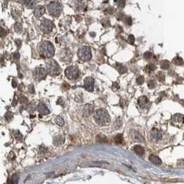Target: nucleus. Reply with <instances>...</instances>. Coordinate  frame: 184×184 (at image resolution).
<instances>
[{
  "label": "nucleus",
  "instance_id": "11",
  "mask_svg": "<svg viewBox=\"0 0 184 184\" xmlns=\"http://www.w3.org/2000/svg\"><path fill=\"white\" fill-rule=\"evenodd\" d=\"M37 110L39 112V114H41L42 115H48L49 113H50V111L49 110L48 108L43 103H39L37 107Z\"/></svg>",
  "mask_w": 184,
  "mask_h": 184
},
{
  "label": "nucleus",
  "instance_id": "1",
  "mask_svg": "<svg viewBox=\"0 0 184 184\" xmlns=\"http://www.w3.org/2000/svg\"><path fill=\"white\" fill-rule=\"evenodd\" d=\"M94 119L97 123L100 126L106 125L110 121V116L106 110L100 108L94 113Z\"/></svg>",
  "mask_w": 184,
  "mask_h": 184
},
{
  "label": "nucleus",
  "instance_id": "37",
  "mask_svg": "<svg viewBox=\"0 0 184 184\" xmlns=\"http://www.w3.org/2000/svg\"><path fill=\"white\" fill-rule=\"evenodd\" d=\"M39 151L40 154H45V153L48 151V148H46V147H44V146H40Z\"/></svg>",
  "mask_w": 184,
  "mask_h": 184
},
{
  "label": "nucleus",
  "instance_id": "48",
  "mask_svg": "<svg viewBox=\"0 0 184 184\" xmlns=\"http://www.w3.org/2000/svg\"><path fill=\"white\" fill-rule=\"evenodd\" d=\"M17 100L16 99V97L15 96L14 99H13V106H17Z\"/></svg>",
  "mask_w": 184,
  "mask_h": 184
},
{
  "label": "nucleus",
  "instance_id": "21",
  "mask_svg": "<svg viewBox=\"0 0 184 184\" xmlns=\"http://www.w3.org/2000/svg\"><path fill=\"white\" fill-rule=\"evenodd\" d=\"M114 141H115V143L117 144V145H119V144H121L123 141V135L122 134H118L117 135H116L114 138Z\"/></svg>",
  "mask_w": 184,
  "mask_h": 184
},
{
  "label": "nucleus",
  "instance_id": "18",
  "mask_svg": "<svg viewBox=\"0 0 184 184\" xmlns=\"http://www.w3.org/2000/svg\"><path fill=\"white\" fill-rule=\"evenodd\" d=\"M115 68H116V70L120 73V74H124L128 71V69L126 67H125L123 65H122L121 63H116L115 64Z\"/></svg>",
  "mask_w": 184,
  "mask_h": 184
},
{
  "label": "nucleus",
  "instance_id": "46",
  "mask_svg": "<svg viewBox=\"0 0 184 184\" xmlns=\"http://www.w3.org/2000/svg\"><path fill=\"white\" fill-rule=\"evenodd\" d=\"M62 87H63V88L64 90H68V89L70 88V86L68 85V83H64L63 84V86H62Z\"/></svg>",
  "mask_w": 184,
  "mask_h": 184
},
{
  "label": "nucleus",
  "instance_id": "19",
  "mask_svg": "<svg viewBox=\"0 0 184 184\" xmlns=\"http://www.w3.org/2000/svg\"><path fill=\"white\" fill-rule=\"evenodd\" d=\"M64 138L61 135H57L54 138L53 143L56 145H60L61 144H63L64 143Z\"/></svg>",
  "mask_w": 184,
  "mask_h": 184
},
{
  "label": "nucleus",
  "instance_id": "2",
  "mask_svg": "<svg viewBox=\"0 0 184 184\" xmlns=\"http://www.w3.org/2000/svg\"><path fill=\"white\" fill-rule=\"evenodd\" d=\"M40 54L43 57L50 58L52 57L55 54V48L53 44L48 41H43L39 47Z\"/></svg>",
  "mask_w": 184,
  "mask_h": 184
},
{
  "label": "nucleus",
  "instance_id": "33",
  "mask_svg": "<svg viewBox=\"0 0 184 184\" xmlns=\"http://www.w3.org/2000/svg\"><path fill=\"white\" fill-rule=\"evenodd\" d=\"M145 82V78L143 76H139L136 79V83L138 85H142Z\"/></svg>",
  "mask_w": 184,
  "mask_h": 184
},
{
  "label": "nucleus",
  "instance_id": "36",
  "mask_svg": "<svg viewBox=\"0 0 184 184\" xmlns=\"http://www.w3.org/2000/svg\"><path fill=\"white\" fill-rule=\"evenodd\" d=\"M128 42L130 44H134V42H135V37H134L132 34H130V35L128 36Z\"/></svg>",
  "mask_w": 184,
  "mask_h": 184
},
{
  "label": "nucleus",
  "instance_id": "42",
  "mask_svg": "<svg viewBox=\"0 0 184 184\" xmlns=\"http://www.w3.org/2000/svg\"><path fill=\"white\" fill-rule=\"evenodd\" d=\"M15 29L16 32H20L21 30V26L20 24H16L15 25Z\"/></svg>",
  "mask_w": 184,
  "mask_h": 184
},
{
  "label": "nucleus",
  "instance_id": "26",
  "mask_svg": "<svg viewBox=\"0 0 184 184\" xmlns=\"http://www.w3.org/2000/svg\"><path fill=\"white\" fill-rule=\"evenodd\" d=\"M26 110L28 111L29 112H33L35 110V104L33 102H30L28 105H27V108H26Z\"/></svg>",
  "mask_w": 184,
  "mask_h": 184
},
{
  "label": "nucleus",
  "instance_id": "14",
  "mask_svg": "<svg viewBox=\"0 0 184 184\" xmlns=\"http://www.w3.org/2000/svg\"><path fill=\"white\" fill-rule=\"evenodd\" d=\"M94 112V106L92 104H86L83 108V115L84 116H88L91 115Z\"/></svg>",
  "mask_w": 184,
  "mask_h": 184
},
{
  "label": "nucleus",
  "instance_id": "6",
  "mask_svg": "<svg viewBox=\"0 0 184 184\" xmlns=\"http://www.w3.org/2000/svg\"><path fill=\"white\" fill-rule=\"evenodd\" d=\"M66 77L70 80H75L79 77V70L77 66H69L65 70Z\"/></svg>",
  "mask_w": 184,
  "mask_h": 184
},
{
  "label": "nucleus",
  "instance_id": "7",
  "mask_svg": "<svg viewBox=\"0 0 184 184\" xmlns=\"http://www.w3.org/2000/svg\"><path fill=\"white\" fill-rule=\"evenodd\" d=\"M47 70L43 67H37L33 72V76L35 81H41L47 75Z\"/></svg>",
  "mask_w": 184,
  "mask_h": 184
},
{
  "label": "nucleus",
  "instance_id": "29",
  "mask_svg": "<svg viewBox=\"0 0 184 184\" xmlns=\"http://www.w3.org/2000/svg\"><path fill=\"white\" fill-rule=\"evenodd\" d=\"M13 118V114L11 112H7L5 115V120L7 122H10Z\"/></svg>",
  "mask_w": 184,
  "mask_h": 184
},
{
  "label": "nucleus",
  "instance_id": "50",
  "mask_svg": "<svg viewBox=\"0 0 184 184\" xmlns=\"http://www.w3.org/2000/svg\"><path fill=\"white\" fill-rule=\"evenodd\" d=\"M6 34V33H4V30L3 29V28H1V37H4Z\"/></svg>",
  "mask_w": 184,
  "mask_h": 184
},
{
  "label": "nucleus",
  "instance_id": "15",
  "mask_svg": "<svg viewBox=\"0 0 184 184\" xmlns=\"http://www.w3.org/2000/svg\"><path fill=\"white\" fill-rule=\"evenodd\" d=\"M137 103H138V105L139 106V107H141V108H144L145 107L148 106L149 102L145 96H142L138 99Z\"/></svg>",
  "mask_w": 184,
  "mask_h": 184
},
{
  "label": "nucleus",
  "instance_id": "16",
  "mask_svg": "<svg viewBox=\"0 0 184 184\" xmlns=\"http://www.w3.org/2000/svg\"><path fill=\"white\" fill-rule=\"evenodd\" d=\"M45 13V8L44 7L41 6H37L34 11V15L36 17H40L41 15H44V13Z\"/></svg>",
  "mask_w": 184,
  "mask_h": 184
},
{
  "label": "nucleus",
  "instance_id": "24",
  "mask_svg": "<svg viewBox=\"0 0 184 184\" xmlns=\"http://www.w3.org/2000/svg\"><path fill=\"white\" fill-rule=\"evenodd\" d=\"M172 63H174V65H176V66H181V65H183L184 64V60L182 59L181 57H175V58L172 60Z\"/></svg>",
  "mask_w": 184,
  "mask_h": 184
},
{
  "label": "nucleus",
  "instance_id": "28",
  "mask_svg": "<svg viewBox=\"0 0 184 184\" xmlns=\"http://www.w3.org/2000/svg\"><path fill=\"white\" fill-rule=\"evenodd\" d=\"M18 181H19V177L18 175L17 174H13L11 177L10 181H8V184H17L18 183Z\"/></svg>",
  "mask_w": 184,
  "mask_h": 184
},
{
  "label": "nucleus",
  "instance_id": "30",
  "mask_svg": "<svg viewBox=\"0 0 184 184\" xmlns=\"http://www.w3.org/2000/svg\"><path fill=\"white\" fill-rule=\"evenodd\" d=\"M156 77H157V79L159 82H161L164 81L165 75L164 73H162V72H158L157 74V75H156Z\"/></svg>",
  "mask_w": 184,
  "mask_h": 184
},
{
  "label": "nucleus",
  "instance_id": "45",
  "mask_svg": "<svg viewBox=\"0 0 184 184\" xmlns=\"http://www.w3.org/2000/svg\"><path fill=\"white\" fill-rule=\"evenodd\" d=\"M20 57V55L18 53H15L13 54V58L15 60H19Z\"/></svg>",
  "mask_w": 184,
  "mask_h": 184
},
{
  "label": "nucleus",
  "instance_id": "5",
  "mask_svg": "<svg viewBox=\"0 0 184 184\" xmlns=\"http://www.w3.org/2000/svg\"><path fill=\"white\" fill-rule=\"evenodd\" d=\"M61 5L58 2H52L48 6L49 14L53 17H58L61 12Z\"/></svg>",
  "mask_w": 184,
  "mask_h": 184
},
{
  "label": "nucleus",
  "instance_id": "3",
  "mask_svg": "<svg viewBox=\"0 0 184 184\" xmlns=\"http://www.w3.org/2000/svg\"><path fill=\"white\" fill-rule=\"evenodd\" d=\"M46 70L51 75H57L61 72V68L55 60L50 59L46 63Z\"/></svg>",
  "mask_w": 184,
  "mask_h": 184
},
{
  "label": "nucleus",
  "instance_id": "22",
  "mask_svg": "<svg viewBox=\"0 0 184 184\" xmlns=\"http://www.w3.org/2000/svg\"><path fill=\"white\" fill-rule=\"evenodd\" d=\"M96 140L97 142H100V143H106L108 142V139L106 136L103 135L102 134L98 135L96 137Z\"/></svg>",
  "mask_w": 184,
  "mask_h": 184
},
{
  "label": "nucleus",
  "instance_id": "32",
  "mask_svg": "<svg viewBox=\"0 0 184 184\" xmlns=\"http://www.w3.org/2000/svg\"><path fill=\"white\" fill-rule=\"evenodd\" d=\"M115 2L116 3V4L120 8H123L125 4H126L125 0H115Z\"/></svg>",
  "mask_w": 184,
  "mask_h": 184
},
{
  "label": "nucleus",
  "instance_id": "17",
  "mask_svg": "<svg viewBox=\"0 0 184 184\" xmlns=\"http://www.w3.org/2000/svg\"><path fill=\"white\" fill-rule=\"evenodd\" d=\"M149 160H150V162H152V164H155L157 165L161 164V163H162V161H161V160L160 159L159 157L154 155H150V157H149Z\"/></svg>",
  "mask_w": 184,
  "mask_h": 184
},
{
  "label": "nucleus",
  "instance_id": "8",
  "mask_svg": "<svg viewBox=\"0 0 184 184\" xmlns=\"http://www.w3.org/2000/svg\"><path fill=\"white\" fill-rule=\"evenodd\" d=\"M41 30L45 33H49L53 28V24L48 20H44L40 26Z\"/></svg>",
  "mask_w": 184,
  "mask_h": 184
},
{
  "label": "nucleus",
  "instance_id": "12",
  "mask_svg": "<svg viewBox=\"0 0 184 184\" xmlns=\"http://www.w3.org/2000/svg\"><path fill=\"white\" fill-rule=\"evenodd\" d=\"M130 136L132 138V139L135 141H138V142H143L144 141L143 137L141 136L139 132H138L137 131L133 130H132L130 131Z\"/></svg>",
  "mask_w": 184,
  "mask_h": 184
},
{
  "label": "nucleus",
  "instance_id": "51",
  "mask_svg": "<svg viewBox=\"0 0 184 184\" xmlns=\"http://www.w3.org/2000/svg\"><path fill=\"white\" fill-rule=\"evenodd\" d=\"M181 103L182 104V106H184V100H181Z\"/></svg>",
  "mask_w": 184,
  "mask_h": 184
},
{
  "label": "nucleus",
  "instance_id": "39",
  "mask_svg": "<svg viewBox=\"0 0 184 184\" xmlns=\"http://www.w3.org/2000/svg\"><path fill=\"white\" fill-rule=\"evenodd\" d=\"M143 57L145 59H150L152 57V53L150 52H145L144 55H143Z\"/></svg>",
  "mask_w": 184,
  "mask_h": 184
},
{
  "label": "nucleus",
  "instance_id": "49",
  "mask_svg": "<svg viewBox=\"0 0 184 184\" xmlns=\"http://www.w3.org/2000/svg\"><path fill=\"white\" fill-rule=\"evenodd\" d=\"M15 43H16V44L17 45V46H18L19 48L21 46V41H20V40H18V39H17V40H16V41H15Z\"/></svg>",
  "mask_w": 184,
  "mask_h": 184
},
{
  "label": "nucleus",
  "instance_id": "10",
  "mask_svg": "<svg viewBox=\"0 0 184 184\" xmlns=\"http://www.w3.org/2000/svg\"><path fill=\"white\" fill-rule=\"evenodd\" d=\"M94 84H95V81L93 78L90 77H88L84 79V88L89 91L92 92L94 90Z\"/></svg>",
  "mask_w": 184,
  "mask_h": 184
},
{
  "label": "nucleus",
  "instance_id": "41",
  "mask_svg": "<svg viewBox=\"0 0 184 184\" xmlns=\"http://www.w3.org/2000/svg\"><path fill=\"white\" fill-rule=\"evenodd\" d=\"M64 101L63 100V99L62 98H61V97H59L58 99V100H57V104H58V105H60V106H64Z\"/></svg>",
  "mask_w": 184,
  "mask_h": 184
},
{
  "label": "nucleus",
  "instance_id": "9",
  "mask_svg": "<svg viewBox=\"0 0 184 184\" xmlns=\"http://www.w3.org/2000/svg\"><path fill=\"white\" fill-rule=\"evenodd\" d=\"M184 123V116L181 114H176L172 117V124L180 127Z\"/></svg>",
  "mask_w": 184,
  "mask_h": 184
},
{
  "label": "nucleus",
  "instance_id": "31",
  "mask_svg": "<svg viewBox=\"0 0 184 184\" xmlns=\"http://www.w3.org/2000/svg\"><path fill=\"white\" fill-rule=\"evenodd\" d=\"M18 101L21 103H27V102H28V99L24 95H20V97H19V99H18Z\"/></svg>",
  "mask_w": 184,
  "mask_h": 184
},
{
  "label": "nucleus",
  "instance_id": "47",
  "mask_svg": "<svg viewBox=\"0 0 184 184\" xmlns=\"http://www.w3.org/2000/svg\"><path fill=\"white\" fill-rule=\"evenodd\" d=\"M12 85H13V88H16L17 86V82L15 81V79H13V81H12Z\"/></svg>",
  "mask_w": 184,
  "mask_h": 184
},
{
  "label": "nucleus",
  "instance_id": "35",
  "mask_svg": "<svg viewBox=\"0 0 184 184\" xmlns=\"http://www.w3.org/2000/svg\"><path fill=\"white\" fill-rule=\"evenodd\" d=\"M15 138H16V139H17L18 141L22 140L23 136H22V135L21 134V132L19 130H17L15 132Z\"/></svg>",
  "mask_w": 184,
  "mask_h": 184
},
{
  "label": "nucleus",
  "instance_id": "4",
  "mask_svg": "<svg viewBox=\"0 0 184 184\" xmlns=\"http://www.w3.org/2000/svg\"><path fill=\"white\" fill-rule=\"evenodd\" d=\"M78 57L82 61H88L92 58V53L90 47L88 46H82L78 51Z\"/></svg>",
  "mask_w": 184,
  "mask_h": 184
},
{
  "label": "nucleus",
  "instance_id": "38",
  "mask_svg": "<svg viewBox=\"0 0 184 184\" xmlns=\"http://www.w3.org/2000/svg\"><path fill=\"white\" fill-rule=\"evenodd\" d=\"M112 90H114V91H116V90H119V86L118 85V83L117 82L113 83L112 86Z\"/></svg>",
  "mask_w": 184,
  "mask_h": 184
},
{
  "label": "nucleus",
  "instance_id": "34",
  "mask_svg": "<svg viewBox=\"0 0 184 184\" xmlns=\"http://www.w3.org/2000/svg\"><path fill=\"white\" fill-rule=\"evenodd\" d=\"M148 86L150 89H153L156 87V82L154 80H150V82L148 83Z\"/></svg>",
  "mask_w": 184,
  "mask_h": 184
},
{
  "label": "nucleus",
  "instance_id": "25",
  "mask_svg": "<svg viewBox=\"0 0 184 184\" xmlns=\"http://www.w3.org/2000/svg\"><path fill=\"white\" fill-rule=\"evenodd\" d=\"M55 123L59 126H62L64 124V120L63 118L60 116H57L55 118Z\"/></svg>",
  "mask_w": 184,
  "mask_h": 184
},
{
  "label": "nucleus",
  "instance_id": "52",
  "mask_svg": "<svg viewBox=\"0 0 184 184\" xmlns=\"http://www.w3.org/2000/svg\"><path fill=\"white\" fill-rule=\"evenodd\" d=\"M19 77H20V78H22V77H23V75H21V74H19Z\"/></svg>",
  "mask_w": 184,
  "mask_h": 184
},
{
  "label": "nucleus",
  "instance_id": "44",
  "mask_svg": "<svg viewBox=\"0 0 184 184\" xmlns=\"http://www.w3.org/2000/svg\"><path fill=\"white\" fill-rule=\"evenodd\" d=\"M125 23L128 25L132 24V20H131L130 17H126V20H125Z\"/></svg>",
  "mask_w": 184,
  "mask_h": 184
},
{
  "label": "nucleus",
  "instance_id": "40",
  "mask_svg": "<svg viewBox=\"0 0 184 184\" xmlns=\"http://www.w3.org/2000/svg\"><path fill=\"white\" fill-rule=\"evenodd\" d=\"M28 92H29L30 93H31V94L34 93V86H33V84H30L28 88Z\"/></svg>",
  "mask_w": 184,
  "mask_h": 184
},
{
  "label": "nucleus",
  "instance_id": "27",
  "mask_svg": "<svg viewBox=\"0 0 184 184\" xmlns=\"http://www.w3.org/2000/svg\"><path fill=\"white\" fill-rule=\"evenodd\" d=\"M170 67V63L168 61L166 60H164L161 61V68L164 70H167Z\"/></svg>",
  "mask_w": 184,
  "mask_h": 184
},
{
  "label": "nucleus",
  "instance_id": "23",
  "mask_svg": "<svg viewBox=\"0 0 184 184\" xmlns=\"http://www.w3.org/2000/svg\"><path fill=\"white\" fill-rule=\"evenodd\" d=\"M156 68H157V66L154 63H149L145 67V70L147 73H150V72L154 71Z\"/></svg>",
  "mask_w": 184,
  "mask_h": 184
},
{
  "label": "nucleus",
  "instance_id": "43",
  "mask_svg": "<svg viewBox=\"0 0 184 184\" xmlns=\"http://www.w3.org/2000/svg\"><path fill=\"white\" fill-rule=\"evenodd\" d=\"M115 125H116V128H119V127H120L121 126V119H120V117H119L115 121Z\"/></svg>",
  "mask_w": 184,
  "mask_h": 184
},
{
  "label": "nucleus",
  "instance_id": "53",
  "mask_svg": "<svg viewBox=\"0 0 184 184\" xmlns=\"http://www.w3.org/2000/svg\"><path fill=\"white\" fill-rule=\"evenodd\" d=\"M24 109V106H21V108H20V112L21 111V110H23Z\"/></svg>",
  "mask_w": 184,
  "mask_h": 184
},
{
  "label": "nucleus",
  "instance_id": "20",
  "mask_svg": "<svg viewBox=\"0 0 184 184\" xmlns=\"http://www.w3.org/2000/svg\"><path fill=\"white\" fill-rule=\"evenodd\" d=\"M133 150L135 151V152L136 154H137V155H139V156H143V154H144V152H145L144 148L139 145H135L133 148Z\"/></svg>",
  "mask_w": 184,
  "mask_h": 184
},
{
  "label": "nucleus",
  "instance_id": "13",
  "mask_svg": "<svg viewBox=\"0 0 184 184\" xmlns=\"http://www.w3.org/2000/svg\"><path fill=\"white\" fill-rule=\"evenodd\" d=\"M150 136H151L152 139H153L154 140H160L162 138V132H161V131L159 130L156 128H153L151 130Z\"/></svg>",
  "mask_w": 184,
  "mask_h": 184
}]
</instances>
